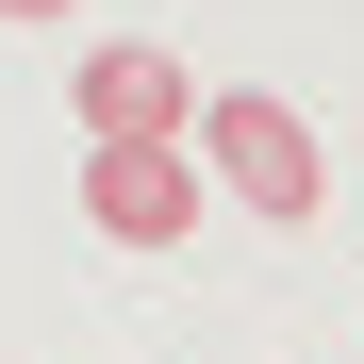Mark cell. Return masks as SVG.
<instances>
[{
    "instance_id": "6da1fadb",
    "label": "cell",
    "mask_w": 364,
    "mask_h": 364,
    "mask_svg": "<svg viewBox=\"0 0 364 364\" xmlns=\"http://www.w3.org/2000/svg\"><path fill=\"white\" fill-rule=\"evenodd\" d=\"M182 149H215V182H232L265 232H298V215L331 199V166H315V133H298V100H265V83H199Z\"/></svg>"
},
{
    "instance_id": "7a4b0ae2",
    "label": "cell",
    "mask_w": 364,
    "mask_h": 364,
    "mask_svg": "<svg viewBox=\"0 0 364 364\" xmlns=\"http://www.w3.org/2000/svg\"><path fill=\"white\" fill-rule=\"evenodd\" d=\"M67 100H83V133H100V149H182V116H199L182 50H149V33L83 50V67H67Z\"/></svg>"
},
{
    "instance_id": "3957f363",
    "label": "cell",
    "mask_w": 364,
    "mask_h": 364,
    "mask_svg": "<svg viewBox=\"0 0 364 364\" xmlns=\"http://www.w3.org/2000/svg\"><path fill=\"white\" fill-rule=\"evenodd\" d=\"M83 215L116 249H182V232H199V166L182 149H83Z\"/></svg>"
},
{
    "instance_id": "277c9868",
    "label": "cell",
    "mask_w": 364,
    "mask_h": 364,
    "mask_svg": "<svg viewBox=\"0 0 364 364\" xmlns=\"http://www.w3.org/2000/svg\"><path fill=\"white\" fill-rule=\"evenodd\" d=\"M0 17H67V0H0Z\"/></svg>"
}]
</instances>
